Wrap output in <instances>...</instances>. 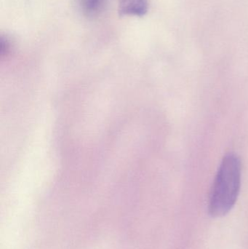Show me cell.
<instances>
[{
	"label": "cell",
	"mask_w": 248,
	"mask_h": 249,
	"mask_svg": "<svg viewBox=\"0 0 248 249\" xmlns=\"http://www.w3.org/2000/svg\"><path fill=\"white\" fill-rule=\"evenodd\" d=\"M108 0H76L79 10L89 18L99 17L104 11Z\"/></svg>",
	"instance_id": "obj_3"
},
{
	"label": "cell",
	"mask_w": 248,
	"mask_h": 249,
	"mask_svg": "<svg viewBox=\"0 0 248 249\" xmlns=\"http://www.w3.org/2000/svg\"><path fill=\"white\" fill-rule=\"evenodd\" d=\"M118 4L122 16L142 17L148 11V0H118Z\"/></svg>",
	"instance_id": "obj_2"
},
{
	"label": "cell",
	"mask_w": 248,
	"mask_h": 249,
	"mask_svg": "<svg viewBox=\"0 0 248 249\" xmlns=\"http://www.w3.org/2000/svg\"><path fill=\"white\" fill-rule=\"evenodd\" d=\"M241 185V163L234 154L222 160L213 184L208 211L213 217H221L232 209L238 198Z\"/></svg>",
	"instance_id": "obj_1"
}]
</instances>
